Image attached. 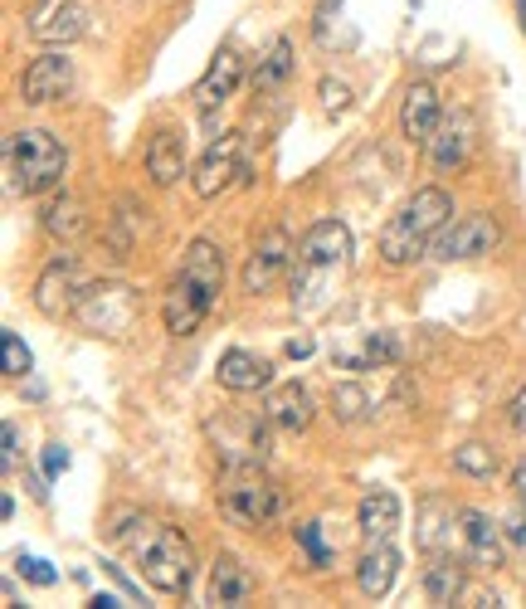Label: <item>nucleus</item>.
<instances>
[{"mask_svg": "<svg viewBox=\"0 0 526 609\" xmlns=\"http://www.w3.org/2000/svg\"><path fill=\"white\" fill-rule=\"evenodd\" d=\"M449 220H453V195L449 191H439V186L414 191L410 200L400 205V215L380 229V259H385V268L414 264V259L429 249V239L449 225Z\"/></svg>", "mask_w": 526, "mask_h": 609, "instance_id": "1", "label": "nucleus"}, {"mask_svg": "<svg viewBox=\"0 0 526 609\" xmlns=\"http://www.w3.org/2000/svg\"><path fill=\"white\" fill-rule=\"evenodd\" d=\"M220 517L229 527L263 532L283 517V493L259 473V463H225L220 478Z\"/></svg>", "mask_w": 526, "mask_h": 609, "instance_id": "2", "label": "nucleus"}, {"mask_svg": "<svg viewBox=\"0 0 526 609\" xmlns=\"http://www.w3.org/2000/svg\"><path fill=\"white\" fill-rule=\"evenodd\" d=\"M5 161H10V186L20 195H44L54 191L69 171V152L54 132L44 127H25L5 142Z\"/></svg>", "mask_w": 526, "mask_h": 609, "instance_id": "3", "label": "nucleus"}, {"mask_svg": "<svg viewBox=\"0 0 526 609\" xmlns=\"http://www.w3.org/2000/svg\"><path fill=\"white\" fill-rule=\"evenodd\" d=\"M137 288L132 283H122V278H103V283H88L83 293H78L74 303V317L83 332H93V337H113L122 342L132 327H137Z\"/></svg>", "mask_w": 526, "mask_h": 609, "instance_id": "4", "label": "nucleus"}, {"mask_svg": "<svg viewBox=\"0 0 526 609\" xmlns=\"http://www.w3.org/2000/svg\"><path fill=\"white\" fill-rule=\"evenodd\" d=\"M137 566L142 580L161 595H186L195 580V551L181 532L171 527H151L147 536H137Z\"/></svg>", "mask_w": 526, "mask_h": 609, "instance_id": "5", "label": "nucleus"}, {"mask_svg": "<svg viewBox=\"0 0 526 609\" xmlns=\"http://www.w3.org/2000/svg\"><path fill=\"white\" fill-rule=\"evenodd\" d=\"M346 254H351V229L341 225V220H322V225L307 229V234H302V244H298L293 303H298L302 293H312L317 283H327V278L346 264Z\"/></svg>", "mask_w": 526, "mask_h": 609, "instance_id": "6", "label": "nucleus"}, {"mask_svg": "<svg viewBox=\"0 0 526 609\" xmlns=\"http://www.w3.org/2000/svg\"><path fill=\"white\" fill-rule=\"evenodd\" d=\"M502 244V229H497V220L492 215H463V220H453V225H444L434 239H429V254L434 259H444V264H453V259H483V254H492Z\"/></svg>", "mask_w": 526, "mask_h": 609, "instance_id": "7", "label": "nucleus"}, {"mask_svg": "<svg viewBox=\"0 0 526 609\" xmlns=\"http://www.w3.org/2000/svg\"><path fill=\"white\" fill-rule=\"evenodd\" d=\"M244 176V137L239 132H225L220 142H210L205 156H200V166H195V195L200 200H215V195H225L234 181Z\"/></svg>", "mask_w": 526, "mask_h": 609, "instance_id": "8", "label": "nucleus"}, {"mask_svg": "<svg viewBox=\"0 0 526 609\" xmlns=\"http://www.w3.org/2000/svg\"><path fill=\"white\" fill-rule=\"evenodd\" d=\"M69 93H74V59H69L64 49L39 54L35 64L25 69V78H20V98L35 103V108L59 103V98H69Z\"/></svg>", "mask_w": 526, "mask_h": 609, "instance_id": "9", "label": "nucleus"}, {"mask_svg": "<svg viewBox=\"0 0 526 609\" xmlns=\"http://www.w3.org/2000/svg\"><path fill=\"white\" fill-rule=\"evenodd\" d=\"M78 259L74 254H54L49 268L35 278V307L44 317H64V312H74L78 303Z\"/></svg>", "mask_w": 526, "mask_h": 609, "instance_id": "10", "label": "nucleus"}, {"mask_svg": "<svg viewBox=\"0 0 526 609\" xmlns=\"http://www.w3.org/2000/svg\"><path fill=\"white\" fill-rule=\"evenodd\" d=\"M400 132L410 147H429L434 132H439V88L429 78H419L405 88V103H400Z\"/></svg>", "mask_w": 526, "mask_h": 609, "instance_id": "11", "label": "nucleus"}, {"mask_svg": "<svg viewBox=\"0 0 526 609\" xmlns=\"http://www.w3.org/2000/svg\"><path fill=\"white\" fill-rule=\"evenodd\" d=\"M176 278H186L205 303H220V293H225V254H220V244L195 239L186 249V259H181V273H176Z\"/></svg>", "mask_w": 526, "mask_h": 609, "instance_id": "12", "label": "nucleus"}, {"mask_svg": "<svg viewBox=\"0 0 526 609\" xmlns=\"http://www.w3.org/2000/svg\"><path fill=\"white\" fill-rule=\"evenodd\" d=\"M288 229H268L259 244H254V254H249V264H244V293H268L273 283H278V273L288 264Z\"/></svg>", "mask_w": 526, "mask_h": 609, "instance_id": "13", "label": "nucleus"}, {"mask_svg": "<svg viewBox=\"0 0 526 609\" xmlns=\"http://www.w3.org/2000/svg\"><path fill=\"white\" fill-rule=\"evenodd\" d=\"M239 78H244V59L234 54V49H220L215 59H210V69H205V78L195 83V108L200 113H215L220 103H229L234 98V88H239Z\"/></svg>", "mask_w": 526, "mask_h": 609, "instance_id": "14", "label": "nucleus"}, {"mask_svg": "<svg viewBox=\"0 0 526 609\" xmlns=\"http://www.w3.org/2000/svg\"><path fill=\"white\" fill-rule=\"evenodd\" d=\"M215 376H220V385L234 390V395H254V390H268V385H273V361H263V356H254V351L234 346V351L220 356Z\"/></svg>", "mask_w": 526, "mask_h": 609, "instance_id": "15", "label": "nucleus"}, {"mask_svg": "<svg viewBox=\"0 0 526 609\" xmlns=\"http://www.w3.org/2000/svg\"><path fill=\"white\" fill-rule=\"evenodd\" d=\"M263 415H268V424H278V429H288V434H302V429L312 424V415H317L312 390H307V385H298V381L278 385V390L268 395Z\"/></svg>", "mask_w": 526, "mask_h": 609, "instance_id": "16", "label": "nucleus"}, {"mask_svg": "<svg viewBox=\"0 0 526 609\" xmlns=\"http://www.w3.org/2000/svg\"><path fill=\"white\" fill-rule=\"evenodd\" d=\"M210 307H215V303H205L186 278H176V283H171V293H166V303H161L166 332H171V337H190V332H200V322L210 317Z\"/></svg>", "mask_w": 526, "mask_h": 609, "instance_id": "17", "label": "nucleus"}, {"mask_svg": "<svg viewBox=\"0 0 526 609\" xmlns=\"http://www.w3.org/2000/svg\"><path fill=\"white\" fill-rule=\"evenodd\" d=\"M395 575H400V551H395L390 541H371V551H366L361 566H356L361 595H366V600H385L390 585H395Z\"/></svg>", "mask_w": 526, "mask_h": 609, "instance_id": "18", "label": "nucleus"}, {"mask_svg": "<svg viewBox=\"0 0 526 609\" xmlns=\"http://www.w3.org/2000/svg\"><path fill=\"white\" fill-rule=\"evenodd\" d=\"M210 605H249L254 600V575L239 556H220L210 566V590H205Z\"/></svg>", "mask_w": 526, "mask_h": 609, "instance_id": "19", "label": "nucleus"}, {"mask_svg": "<svg viewBox=\"0 0 526 609\" xmlns=\"http://www.w3.org/2000/svg\"><path fill=\"white\" fill-rule=\"evenodd\" d=\"M356 522H361V536H366V541H390V536L400 532V497L390 493V488L366 493L361 507H356Z\"/></svg>", "mask_w": 526, "mask_h": 609, "instance_id": "20", "label": "nucleus"}, {"mask_svg": "<svg viewBox=\"0 0 526 609\" xmlns=\"http://www.w3.org/2000/svg\"><path fill=\"white\" fill-rule=\"evenodd\" d=\"M458 522H463L468 561H473V566H483V571L502 566V536H497V527H492L488 517H483V512H473V507H463V512H458Z\"/></svg>", "mask_w": 526, "mask_h": 609, "instance_id": "21", "label": "nucleus"}, {"mask_svg": "<svg viewBox=\"0 0 526 609\" xmlns=\"http://www.w3.org/2000/svg\"><path fill=\"white\" fill-rule=\"evenodd\" d=\"M147 176L156 186H176L186 176V142L176 132H156L147 142Z\"/></svg>", "mask_w": 526, "mask_h": 609, "instance_id": "22", "label": "nucleus"}, {"mask_svg": "<svg viewBox=\"0 0 526 609\" xmlns=\"http://www.w3.org/2000/svg\"><path fill=\"white\" fill-rule=\"evenodd\" d=\"M468 147H473V122L458 113V117H449V122L434 132L429 156H434V166H439V171H458V166L468 161Z\"/></svg>", "mask_w": 526, "mask_h": 609, "instance_id": "23", "label": "nucleus"}, {"mask_svg": "<svg viewBox=\"0 0 526 609\" xmlns=\"http://www.w3.org/2000/svg\"><path fill=\"white\" fill-rule=\"evenodd\" d=\"M83 30H88V10H83L78 0H59L44 20L30 25V35H35L39 44H69V39H78Z\"/></svg>", "mask_w": 526, "mask_h": 609, "instance_id": "24", "label": "nucleus"}, {"mask_svg": "<svg viewBox=\"0 0 526 609\" xmlns=\"http://www.w3.org/2000/svg\"><path fill=\"white\" fill-rule=\"evenodd\" d=\"M44 229L59 239V244H74L88 234V215H83V205H78L74 195H59V200H49V210H44Z\"/></svg>", "mask_w": 526, "mask_h": 609, "instance_id": "25", "label": "nucleus"}, {"mask_svg": "<svg viewBox=\"0 0 526 609\" xmlns=\"http://www.w3.org/2000/svg\"><path fill=\"white\" fill-rule=\"evenodd\" d=\"M424 595H429L434 605H453V600L463 595V566H458L453 556L429 561V566H424Z\"/></svg>", "mask_w": 526, "mask_h": 609, "instance_id": "26", "label": "nucleus"}, {"mask_svg": "<svg viewBox=\"0 0 526 609\" xmlns=\"http://www.w3.org/2000/svg\"><path fill=\"white\" fill-rule=\"evenodd\" d=\"M288 74H293V39H273L268 54L259 59V69H254V88L259 93H278L288 83Z\"/></svg>", "mask_w": 526, "mask_h": 609, "instance_id": "27", "label": "nucleus"}, {"mask_svg": "<svg viewBox=\"0 0 526 609\" xmlns=\"http://www.w3.org/2000/svg\"><path fill=\"white\" fill-rule=\"evenodd\" d=\"M453 468L468 473V478H483V483H488V478H497V454H492L488 444L473 439V444H458V449H453Z\"/></svg>", "mask_w": 526, "mask_h": 609, "instance_id": "28", "label": "nucleus"}, {"mask_svg": "<svg viewBox=\"0 0 526 609\" xmlns=\"http://www.w3.org/2000/svg\"><path fill=\"white\" fill-rule=\"evenodd\" d=\"M332 410H337L346 424H356V419H366V410H371V395H366L361 385H337V390H332Z\"/></svg>", "mask_w": 526, "mask_h": 609, "instance_id": "29", "label": "nucleus"}, {"mask_svg": "<svg viewBox=\"0 0 526 609\" xmlns=\"http://www.w3.org/2000/svg\"><path fill=\"white\" fill-rule=\"evenodd\" d=\"M0 351H5V376H30L35 371V356H30V346L20 342V332H5Z\"/></svg>", "mask_w": 526, "mask_h": 609, "instance_id": "30", "label": "nucleus"}, {"mask_svg": "<svg viewBox=\"0 0 526 609\" xmlns=\"http://www.w3.org/2000/svg\"><path fill=\"white\" fill-rule=\"evenodd\" d=\"M298 541H302V551H307L312 566H327V561H332V551H327V541H322V522H302Z\"/></svg>", "mask_w": 526, "mask_h": 609, "instance_id": "31", "label": "nucleus"}, {"mask_svg": "<svg viewBox=\"0 0 526 609\" xmlns=\"http://www.w3.org/2000/svg\"><path fill=\"white\" fill-rule=\"evenodd\" d=\"M15 571L25 575L30 585H39V590H49V585L59 580V575L49 571V561H39V556H20V561H15Z\"/></svg>", "mask_w": 526, "mask_h": 609, "instance_id": "32", "label": "nucleus"}, {"mask_svg": "<svg viewBox=\"0 0 526 609\" xmlns=\"http://www.w3.org/2000/svg\"><path fill=\"white\" fill-rule=\"evenodd\" d=\"M434 512H439V497H429V502H424V527H419V546H429V551L449 536V527H439V522H434Z\"/></svg>", "mask_w": 526, "mask_h": 609, "instance_id": "33", "label": "nucleus"}, {"mask_svg": "<svg viewBox=\"0 0 526 609\" xmlns=\"http://www.w3.org/2000/svg\"><path fill=\"white\" fill-rule=\"evenodd\" d=\"M322 108L327 113H346L351 108V88L337 83V78H322Z\"/></svg>", "mask_w": 526, "mask_h": 609, "instance_id": "34", "label": "nucleus"}, {"mask_svg": "<svg viewBox=\"0 0 526 609\" xmlns=\"http://www.w3.org/2000/svg\"><path fill=\"white\" fill-rule=\"evenodd\" d=\"M341 10V0H322L317 5V15H312V35L317 39H327V25H332V15Z\"/></svg>", "mask_w": 526, "mask_h": 609, "instance_id": "35", "label": "nucleus"}, {"mask_svg": "<svg viewBox=\"0 0 526 609\" xmlns=\"http://www.w3.org/2000/svg\"><path fill=\"white\" fill-rule=\"evenodd\" d=\"M507 424H512V429L526 439V385L512 395V405H507Z\"/></svg>", "mask_w": 526, "mask_h": 609, "instance_id": "36", "label": "nucleus"}, {"mask_svg": "<svg viewBox=\"0 0 526 609\" xmlns=\"http://www.w3.org/2000/svg\"><path fill=\"white\" fill-rule=\"evenodd\" d=\"M64 468H69V449H64V444H49V449H44V473L59 478Z\"/></svg>", "mask_w": 526, "mask_h": 609, "instance_id": "37", "label": "nucleus"}, {"mask_svg": "<svg viewBox=\"0 0 526 609\" xmlns=\"http://www.w3.org/2000/svg\"><path fill=\"white\" fill-rule=\"evenodd\" d=\"M15 449H20V434H15V424L5 419V468H15Z\"/></svg>", "mask_w": 526, "mask_h": 609, "instance_id": "38", "label": "nucleus"}, {"mask_svg": "<svg viewBox=\"0 0 526 609\" xmlns=\"http://www.w3.org/2000/svg\"><path fill=\"white\" fill-rule=\"evenodd\" d=\"M512 488H517V497L526 502V454L517 458V468H512Z\"/></svg>", "mask_w": 526, "mask_h": 609, "instance_id": "39", "label": "nucleus"}, {"mask_svg": "<svg viewBox=\"0 0 526 609\" xmlns=\"http://www.w3.org/2000/svg\"><path fill=\"white\" fill-rule=\"evenodd\" d=\"M288 356H293V361L312 356V337H293V342H288Z\"/></svg>", "mask_w": 526, "mask_h": 609, "instance_id": "40", "label": "nucleus"}, {"mask_svg": "<svg viewBox=\"0 0 526 609\" xmlns=\"http://www.w3.org/2000/svg\"><path fill=\"white\" fill-rule=\"evenodd\" d=\"M507 536H512L517 546H526V522H522V517H512V522H507Z\"/></svg>", "mask_w": 526, "mask_h": 609, "instance_id": "41", "label": "nucleus"}, {"mask_svg": "<svg viewBox=\"0 0 526 609\" xmlns=\"http://www.w3.org/2000/svg\"><path fill=\"white\" fill-rule=\"evenodd\" d=\"M517 20H522V35H526V0H517Z\"/></svg>", "mask_w": 526, "mask_h": 609, "instance_id": "42", "label": "nucleus"}]
</instances>
